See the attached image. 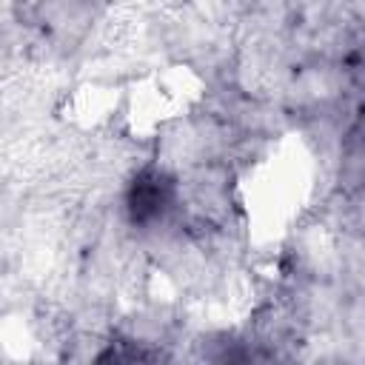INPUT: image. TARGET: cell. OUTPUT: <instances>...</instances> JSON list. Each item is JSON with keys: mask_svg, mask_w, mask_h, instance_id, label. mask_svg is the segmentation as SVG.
I'll return each mask as SVG.
<instances>
[{"mask_svg": "<svg viewBox=\"0 0 365 365\" xmlns=\"http://www.w3.org/2000/svg\"><path fill=\"white\" fill-rule=\"evenodd\" d=\"M174 200L171 182L160 171H143L131 191H128V214L134 222H154L160 220Z\"/></svg>", "mask_w": 365, "mask_h": 365, "instance_id": "1", "label": "cell"}]
</instances>
